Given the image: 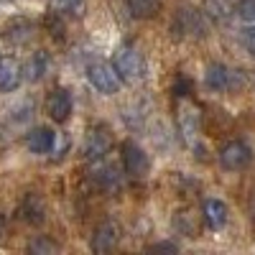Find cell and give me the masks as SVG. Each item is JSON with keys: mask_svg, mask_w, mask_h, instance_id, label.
<instances>
[{"mask_svg": "<svg viewBox=\"0 0 255 255\" xmlns=\"http://www.w3.org/2000/svg\"><path fill=\"white\" fill-rule=\"evenodd\" d=\"M113 67L125 82H140L145 77V59L135 46H120L113 56Z\"/></svg>", "mask_w": 255, "mask_h": 255, "instance_id": "obj_1", "label": "cell"}, {"mask_svg": "<svg viewBox=\"0 0 255 255\" xmlns=\"http://www.w3.org/2000/svg\"><path fill=\"white\" fill-rule=\"evenodd\" d=\"M174 33L179 38H202L207 33V15H204V10H197L191 5L179 8L176 18H174Z\"/></svg>", "mask_w": 255, "mask_h": 255, "instance_id": "obj_2", "label": "cell"}, {"mask_svg": "<svg viewBox=\"0 0 255 255\" xmlns=\"http://www.w3.org/2000/svg\"><path fill=\"white\" fill-rule=\"evenodd\" d=\"M204 82L209 90L215 92H232V90H240L245 84V77L238 69H230L225 64H209L207 72H204Z\"/></svg>", "mask_w": 255, "mask_h": 255, "instance_id": "obj_3", "label": "cell"}, {"mask_svg": "<svg viewBox=\"0 0 255 255\" xmlns=\"http://www.w3.org/2000/svg\"><path fill=\"white\" fill-rule=\"evenodd\" d=\"M113 148V133L108 125H95L87 140H84V156H87V161H100L110 153Z\"/></svg>", "mask_w": 255, "mask_h": 255, "instance_id": "obj_4", "label": "cell"}, {"mask_svg": "<svg viewBox=\"0 0 255 255\" xmlns=\"http://www.w3.org/2000/svg\"><path fill=\"white\" fill-rule=\"evenodd\" d=\"M87 77L92 82V87L102 95H115L120 90V77H118L115 67H110V64H105V61L92 64L87 69Z\"/></svg>", "mask_w": 255, "mask_h": 255, "instance_id": "obj_5", "label": "cell"}, {"mask_svg": "<svg viewBox=\"0 0 255 255\" xmlns=\"http://www.w3.org/2000/svg\"><path fill=\"white\" fill-rule=\"evenodd\" d=\"M250 161H253V151L243 140H230L220 151V163L225 168H230V171H240V168H245Z\"/></svg>", "mask_w": 255, "mask_h": 255, "instance_id": "obj_6", "label": "cell"}, {"mask_svg": "<svg viewBox=\"0 0 255 255\" xmlns=\"http://www.w3.org/2000/svg\"><path fill=\"white\" fill-rule=\"evenodd\" d=\"M90 176H92V181L97 184V189H102V191H118V189H120V184H123L120 171H118V168H115L113 163L105 161V158L92 161Z\"/></svg>", "mask_w": 255, "mask_h": 255, "instance_id": "obj_7", "label": "cell"}, {"mask_svg": "<svg viewBox=\"0 0 255 255\" xmlns=\"http://www.w3.org/2000/svg\"><path fill=\"white\" fill-rule=\"evenodd\" d=\"M72 108H74L72 92L64 90V87L51 90V95L46 97V113H49L51 120H56V123H64V120H67V118L72 115Z\"/></svg>", "mask_w": 255, "mask_h": 255, "instance_id": "obj_8", "label": "cell"}, {"mask_svg": "<svg viewBox=\"0 0 255 255\" xmlns=\"http://www.w3.org/2000/svg\"><path fill=\"white\" fill-rule=\"evenodd\" d=\"M123 166L130 176H145V171H148V156L133 140L123 143Z\"/></svg>", "mask_w": 255, "mask_h": 255, "instance_id": "obj_9", "label": "cell"}, {"mask_svg": "<svg viewBox=\"0 0 255 255\" xmlns=\"http://www.w3.org/2000/svg\"><path fill=\"white\" fill-rule=\"evenodd\" d=\"M18 220H23L26 225H41L46 220V204L38 194H28L23 202L18 204Z\"/></svg>", "mask_w": 255, "mask_h": 255, "instance_id": "obj_10", "label": "cell"}, {"mask_svg": "<svg viewBox=\"0 0 255 255\" xmlns=\"http://www.w3.org/2000/svg\"><path fill=\"white\" fill-rule=\"evenodd\" d=\"M118 240H120L118 225L115 222H102V225H97L95 235H92V250L95 253H110V250H115Z\"/></svg>", "mask_w": 255, "mask_h": 255, "instance_id": "obj_11", "label": "cell"}, {"mask_svg": "<svg viewBox=\"0 0 255 255\" xmlns=\"http://www.w3.org/2000/svg\"><path fill=\"white\" fill-rule=\"evenodd\" d=\"M54 140H56V133L51 130V128H33V130L26 135V145H28V151H31V153H38V156L51 153Z\"/></svg>", "mask_w": 255, "mask_h": 255, "instance_id": "obj_12", "label": "cell"}, {"mask_svg": "<svg viewBox=\"0 0 255 255\" xmlns=\"http://www.w3.org/2000/svg\"><path fill=\"white\" fill-rule=\"evenodd\" d=\"M202 217L207 222V227L212 230H222L227 225V204L220 199H204L202 204Z\"/></svg>", "mask_w": 255, "mask_h": 255, "instance_id": "obj_13", "label": "cell"}, {"mask_svg": "<svg viewBox=\"0 0 255 255\" xmlns=\"http://www.w3.org/2000/svg\"><path fill=\"white\" fill-rule=\"evenodd\" d=\"M20 84V64L13 56H0V92H10Z\"/></svg>", "mask_w": 255, "mask_h": 255, "instance_id": "obj_14", "label": "cell"}, {"mask_svg": "<svg viewBox=\"0 0 255 255\" xmlns=\"http://www.w3.org/2000/svg\"><path fill=\"white\" fill-rule=\"evenodd\" d=\"M5 36L13 41V44H28V41L36 36V26L31 23L28 18H13L10 23L5 26Z\"/></svg>", "mask_w": 255, "mask_h": 255, "instance_id": "obj_15", "label": "cell"}, {"mask_svg": "<svg viewBox=\"0 0 255 255\" xmlns=\"http://www.w3.org/2000/svg\"><path fill=\"white\" fill-rule=\"evenodd\" d=\"M51 69V56L44 54V51H38L33 54L26 64H23V77L28 82H38L41 77H46V72Z\"/></svg>", "mask_w": 255, "mask_h": 255, "instance_id": "obj_16", "label": "cell"}, {"mask_svg": "<svg viewBox=\"0 0 255 255\" xmlns=\"http://www.w3.org/2000/svg\"><path fill=\"white\" fill-rule=\"evenodd\" d=\"M204 15L209 20H215V23H227L235 13V5H232V0H204Z\"/></svg>", "mask_w": 255, "mask_h": 255, "instance_id": "obj_17", "label": "cell"}, {"mask_svg": "<svg viewBox=\"0 0 255 255\" xmlns=\"http://www.w3.org/2000/svg\"><path fill=\"white\" fill-rule=\"evenodd\" d=\"M176 120H179V130H181V135L186 140H191V138L199 133V113L194 108H184Z\"/></svg>", "mask_w": 255, "mask_h": 255, "instance_id": "obj_18", "label": "cell"}, {"mask_svg": "<svg viewBox=\"0 0 255 255\" xmlns=\"http://www.w3.org/2000/svg\"><path fill=\"white\" fill-rule=\"evenodd\" d=\"M49 5L56 15H69V18H79L87 10V3L84 0H49Z\"/></svg>", "mask_w": 255, "mask_h": 255, "instance_id": "obj_19", "label": "cell"}, {"mask_svg": "<svg viewBox=\"0 0 255 255\" xmlns=\"http://www.w3.org/2000/svg\"><path fill=\"white\" fill-rule=\"evenodd\" d=\"M128 10L133 18H153L158 13V0H128Z\"/></svg>", "mask_w": 255, "mask_h": 255, "instance_id": "obj_20", "label": "cell"}, {"mask_svg": "<svg viewBox=\"0 0 255 255\" xmlns=\"http://www.w3.org/2000/svg\"><path fill=\"white\" fill-rule=\"evenodd\" d=\"M174 227L181 232V235H186V238H197V232H199V225H197V220H194L191 212H176Z\"/></svg>", "mask_w": 255, "mask_h": 255, "instance_id": "obj_21", "label": "cell"}, {"mask_svg": "<svg viewBox=\"0 0 255 255\" xmlns=\"http://www.w3.org/2000/svg\"><path fill=\"white\" fill-rule=\"evenodd\" d=\"M28 253H31V255H54V253H59V245H56L54 240H49V238L41 235V238L31 240Z\"/></svg>", "mask_w": 255, "mask_h": 255, "instance_id": "obj_22", "label": "cell"}, {"mask_svg": "<svg viewBox=\"0 0 255 255\" xmlns=\"http://www.w3.org/2000/svg\"><path fill=\"white\" fill-rule=\"evenodd\" d=\"M235 13L240 15V20H245L248 26L255 23V0H240V5L235 8Z\"/></svg>", "mask_w": 255, "mask_h": 255, "instance_id": "obj_23", "label": "cell"}, {"mask_svg": "<svg viewBox=\"0 0 255 255\" xmlns=\"http://www.w3.org/2000/svg\"><path fill=\"white\" fill-rule=\"evenodd\" d=\"M44 26H46V28H51L49 33H51L54 38H61V36H64V33H61V31H64V20H59L56 15H49V18L44 20Z\"/></svg>", "mask_w": 255, "mask_h": 255, "instance_id": "obj_24", "label": "cell"}, {"mask_svg": "<svg viewBox=\"0 0 255 255\" xmlns=\"http://www.w3.org/2000/svg\"><path fill=\"white\" fill-rule=\"evenodd\" d=\"M67 148H69V138H56V140H54V148H51L54 158L59 161L61 156H67Z\"/></svg>", "mask_w": 255, "mask_h": 255, "instance_id": "obj_25", "label": "cell"}, {"mask_svg": "<svg viewBox=\"0 0 255 255\" xmlns=\"http://www.w3.org/2000/svg\"><path fill=\"white\" fill-rule=\"evenodd\" d=\"M174 92H176V97H186V95L191 92V82L184 79V77H179L176 84H174Z\"/></svg>", "mask_w": 255, "mask_h": 255, "instance_id": "obj_26", "label": "cell"}, {"mask_svg": "<svg viewBox=\"0 0 255 255\" xmlns=\"http://www.w3.org/2000/svg\"><path fill=\"white\" fill-rule=\"evenodd\" d=\"M148 250H151V253H179V248L174 243H156V245H151Z\"/></svg>", "mask_w": 255, "mask_h": 255, "instance_id": "obj_27", "label": "cell"}, {"mask_svg": "<svg viewBox=\"0 0 255 255\" xmlns=\"http://www.w3.org/2000/svg\"><path fill=\"white\" fill-rule=\"evenodd\" d=\"M245 46H248V51L255 56V23L245 31Z\"/></svg>", "mask_w": 255, "mask_h": 255, "instance_id": "obj_28", "label": "cell"}, {"mask_svg": "<svg viewBox=\"0 0 255 255\" xmlns=\"http://www.w3.org/2000/svg\"><path fill=\"white\" fill-rule=\"evenodd\" d=\"M3 230H5V215H0V235H3Z\"/></svg>", "mask_w": 255, "mask_h": 255, "instance_id": "obj_29", "label": "cell"}]
</instances>
